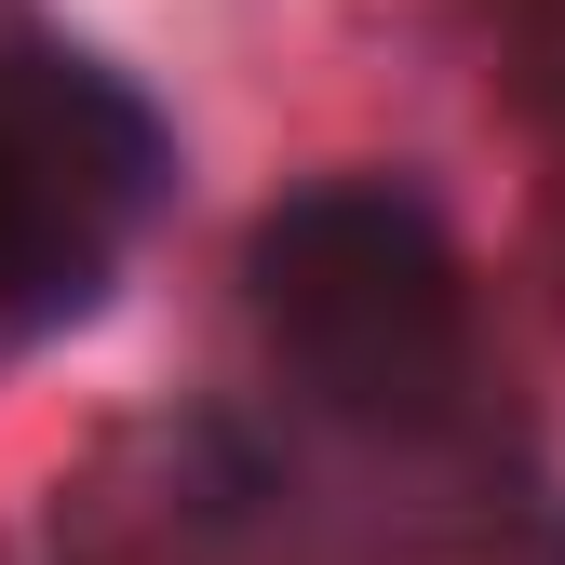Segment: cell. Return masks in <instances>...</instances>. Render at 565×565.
<instances>
[{"label": "cell", "instance_id": "obj_1", "mask_svg": "<svg viewBox=\"0 0 565 565\" xmlns=\"http://www.w3.org/2000/svg\"><path fill=\"white\" fill-rule=\"evenodd\" d=\"M243 297H256L269 364L364 431H445L484 377L471 269L445 216L391 175H323L297 202H269L243 243Z\"/></svg>", "mask_w": 565, "mask_h": 565}, {"label": "cell", "instance_id": "obj_2", "mask_svg": "<svg viewBox=\"0 0 565 565\" xmlns=\"http://www.w3.org/2000/svg\"><path fill=\"white\" fill-rule=\"evenodd\" d=\"M175 175L162 108L67 41H0V337L82 323Z\"/></svg>", "mask_w": 565, "mask_h": 565}]
</instances>
